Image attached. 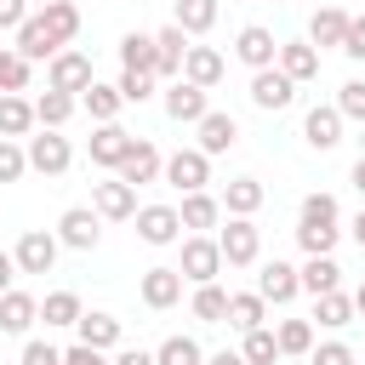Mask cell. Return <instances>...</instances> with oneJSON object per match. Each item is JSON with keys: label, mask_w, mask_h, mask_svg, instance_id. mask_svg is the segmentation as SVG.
Wrapping results in <instances>:
<instances>
[{"label": "cell", "mask_w": 365, "mask_h": 365, "mask_svg": "<svg viewBox=\"0 0 365 365\" xmlns=\"http://www.w3.org/2000/svg\"><path fill=\"white\" fill-rule=\"evenodd\" d=\"M222 268H228V262H222L217 234H188V240H182V262H177V274H182L188 285H211Z\"/></svg>", "instance_id": "cell-1"}, {"label": "cell", "mask_w": 365, "mask_h": 365, "mask_svg": "<svg viewBox=\"0 0 365 365\" xmlns=\"http://www.w3.org/2000/svg\"><path fill=\"white\" fill-rule=\"evenodd\" d=\"M217 245H222V262H228V268H251V262L262 257V228H257L251 217H228V222L217 228Z\"/></svg>", "instance_id": "cell-2"}, {"label": "cell", "mask_w": 365, "mask_h": 365, "mask_svg": "<svg viewBox=\"0 0 365 365\" xmlns=\"http://www.w3.org/2000/svg\"><path fill=\"white\" fill-rule=\"evenodd\" d=\"M23 148H29V171H40V177H63L74 165V148L63 131H34Z\"/></svg>", "instance_id": "cell-3"}, {"label": "cell", "mask_w": 365, "mask_h": 365, "mask_svg": "<svg viewBox=\"0 0 365 365\" xmlns=\"http://www.w3.org/2000/svg\"><path fill=\"white\" fill-rule=\"evenodd\" d=\"M165 182H171L177 194H205V182H211V154H200V148L165 154Z\"/></svg>", "instance_id": "cell-4"}, {"label": "cell", "mask_w": 365, "mask_h": 365, "mask_svg": "<svg viewBox=\"0 0 365 365\" xmlns=\"http://www.w3.org/2000/svg\"><path fill=\"white\" fill-rule=\"evenodd\" d=\"M57 251H63V240L46 234V228H23V240L11 245L17 274H51V268H57Z\"/></svg>", "instance_id": "cell-5"}, {"label": "cell", "mask_w": 365, "mask_h": 365, "mask_svg": "<svg viewBox=\"0 0 365 365\" xmlns=\"http://www.w3.org/2000/svg\"><path fill=\"white\" fill-rule=\"evenodd\" d=\"M91 80H97V74H91V57H86V51H74V46H68V51H57V57L46 63V86H51V91L80 97Z\"/></svg>", "instance_id": "cell-6"}, {"label": "cell", "mask_w": 365, "mask_h": 365, "mask_svg": "<svg viewBox=\"0 0 365 365\" xmlns=\"http://www.w3.org/2000/svg\"><path fill=\"white\" fill-rule=\"evenodd\" d=\"M160 103H165V114H171L177 125H200V120L211 114V91H200V86H188V80L160 86Z\"/></svg>", "instance_id": "cell-7"}, {"label": "cell", "mask_w": 365, "mask_h": 365, "mask_svg": "<svg viewBox=\"0 0 365 365\" xmlns=\"http://www.w3.org/2000/svg\"><path fill=\"white\" fill-rule=\"evenodd\" d=\"M91 211L103 222H131L137 217V188L120 182V177H103V182H91Z\"/></svg>", "instance_id": "cell-8"}, {"label": "cell", "mask_w": 365, "mask_h": 365, "mask_svg": "<svg viewBox=\"0 0 365 365\" xmlns=\"http://www.w3.org/2000/svg\"><path fill=\"white\" fill-rule=\"evenodd\" d=\"M234 57L257 74V68H274L279 63V40H274V29H262V23H245L240 34H234Z\"/></svg>", "instance_id": "cell-9"}, {"label": "cell", "mask_w": 365, "mask_h": 365, "mask_svg": "<svg viewBox=\"0 0 365 365\" xmlns=\"http://www.w3.org/2000/svg\"><path fill=\"white\" fill-rule=\"evenodd\" d=\"M137 240L143 245H177L182 240V217H177V205H137Z\"/></svg>", "instance_id": "cell-10"}, {"label": "cell", "mask_w": 365, "mask_h": 365, "mask_svg": "<svg viewBox=\"0 0 365 365\" xmlns=\"http://www.w3.org/2000/svg\"><path fill=\"white\" fill-rule=\"evenodd\" d=\"M57 240H63L68 251H97V240H103V217H97L91 205H68V211L57 217Z\"/></svg>", "instance_id": "cell-11"}, {"label": "cell", "mask_w": 365, "mask_h": 365, "mask_svg": "<svg viewBox=\"0 0 365 365\" xmlns=\"http://www.w3.org/2000/svg\"><path fill=\"white\" fill-rule=\"evenodd\" d=\"M291 97H297V80H291V74H279V63L251 74V103H257L262 114H279V108H291Z\"/></svg>", "instance_id": "cell-12"}, {"label": "cell", "mask_w": 365, "mask_h": 365, "mask_svg": "<svg viewBox=\"0 0 365 365\" xmlns=\"http://www.w3.org/2000/svg\"><path fill=\"white\" fill-rule=\"evenodd\" d=\"M114 177H120V182H131V188L160 182V177H165V154H160L148 137H137V143H131V154H125V165H120Z\"/></svg>", "instance_id": "cell-13"}, {"label": "cell", "mask_w": 365, "mask_h": 365, "mask_svg": "<svg viewBox=\"0 0 365 365\" xmlns=\"http://www.w3.org/2000/svg\"><path fill=\"white\" fill-rule=\"evenodd\" d=\"M17 57H29V63H51L57 51H68V46H57V34L46 29V17L40 11H29V23L17 29V46H11Z\"/></svg>", "instance_id": "cell-14"}, {"label": "cell", "mask_w": 365, "mask_h": 365, "mask_svg": "<svg viewBox=\"0 0 365 365\" xmlns=\"http://www.w3.org/2000/svg\"><path fill=\"white\" fill-rule=\"evenodd\" d=\"M302 137H308V148L331 154V148L342 143V114H336V103H314V108L302 114Z\"/></svg>", "instance_id": "cell-15"}, {"label": "cell", "mask_w": 365, "mask_h": 365, "mask_svg": "<svg viewBox=\"0 0 365 365\" xmlns=\"http://www.w3.org/2000/svg\"><path fill=\"white\" fill-rule=\"evenodd\" d=\"M297 291H302V274H297L291 262H279V257H274V262H262V268H257V297H262V302H274V308H279V302H291Z\"/></svg>", "instance_id": "cell-16"}, {"label": "cell", "mask_w": 365, "mask_h": 365, "mask_svg": "<svg viewBox=\"0 0 365 365\" xmlns=\"http://www.w3.org/2000/svg\"><path fill=\"white\" fill-rule=\"evenodd\" d=\"M194 131H200V143H194V148H200V154H211V160H217V154H228V148L240 143V120H234V114H222V108H211Z\"/></svg>", "instance_id": "cell-17"}, {"label": "cell", "mask_w": 365, "mask_h": 365, "mask_svg": "<svg viewBox=\"0 0 365 365\" xmlns=\"http://www.w3.org/2000/svg\"><path fill=\"white\" fill-rule=\"evenodd\" d=\"M131 131L125 125H97L91 131V165H103V171H120L125 165V154H131Z\"/></svg>", "instance_id": "cell-18"}, {"label": "cell", "mask_w": 365, "mask_h": 365, "mask_svg": "<svg viewBox=\"0 0 365 365\" xmlns=\"http://www.w3.org/2000/svg\"><path fill=\"white\" fill-rule=\"evenodd\" d=\"M137 297H143L148 308H177V302H182V274H177V268H143Z\"/></svg>", "instance_id": "cell-19"}, {"label": "cell", "mask_w": 365, "mask_h": 365, "mask_svg": "<svg viewBox=\"0 0 365 365\" xmlns=\"http://www.w3.org/2000/svg\"><path fill=\"white\" fill-rule=\"evenodd\" d=\"M348 23H354V17H348L342 6H319V11L308 17V46H314V51H325V46H336V51H342Z\"/></svg>", "instance_id": "cell-20"}, {"label": "cell", "mask_w": 365, "mask_h": 365, "mask_svg": "<svg viewBox=\"0 0 365 365\" xmlns=\"http://www.w3.org/2000/svg\"><path fill=\"white\" fill-rule=\"evenodd\" d=\"M154 46H160V86L182 80V63H188V34H182L177 23H165V29H154Z\"/></svg>", "instance_id": "cell-21"}, {"label": "cell", "mask_w": 365, "mask_h": 365, "mask_svg": "<svg viewBox=\"0 0 365 365\" xmlns=\"http://www.w3.org/2000/svg\"><path fill=\"white\" fill-rule=\"evenodd\" d=\"M222 74H228V57H222L217 46H188V63H182V80H188V86L211 91Z\"/></svg>", "instance_id": "cell-22"}, {"label": "cell", "mask_w": 365, "mask_h": 365, "mask_svg": "<svg viewBox=\"0 0 365 365\" xmlns=\"http://www.w3.org/2000/svg\"><path fill=\"white\" fill-rule=\"evenodd\" d=\"M177 217H182L188 234H211V228H222V200L217 194H182Z\"/></svg>", "instance_id": "cell-23"}, {"label": "cell", "mask_w": 365, "mask_h": 365, "mask_svg": "<svg viewBox=\"0 0 365 365\" xmlns=\"http://www.w3.org/2000/svg\"><path fill=\"white\" fill-rule=\"evenodd\" d=\"M120 63L137 68V74H154V80H160V46H154V34H143V29L120 34Z\"/></svg>", "instance_id": "cell-24"}, {"label": "cell", "mask_w": 365, "mask_h": 365, "mask_svg": "<svg viewBox=\"0 0 365 365\" xmlns=\"http://www.w3.org/2000/svg\"><path fill=\"white\" fill-rule=\"evenodd\" d=\"M279 74H291L297 86L319 80V51L308 40H279Z\"/></svg>", "instance_id": "cell-25"}, {"label": "cell", "mask_w": 365, "mask_h": 365, "mask_svg": "<svg viewBox=\"0 0 365 365\" xmlns=\"http://www.w3.org/2000/svg\"><path fill=\"white\" fill-rule=\"evenodd\" d=\"M74 331H80V342H86V348H97V354H114V348H120V319H114V314H103V308L80 314V325H74Z\"/></svg>", "instance_id": "cell-26"}, {"label": "cell", "mask_w": 365, "mask_h": 365, "mask_svg": "<svg viewBox=\"0 0 365 365\" xmlns=\"http://www.w3.org/2000/svg\"><path fill=\"white\" fill-rule=\"evenodd\" d=\"M34 319H40V302H34L29 291H17V285H11V291L0 297V331H6V336H23Z\"/></svg>", "instance_id": "cell-27"}, {"label": "cell", "mask_w": 365, "mask_h": 365, "mask_svg": "<svg viewBox=\"0 0 365 365\" xmlns=\"http://www.w3.org/2000/svg\"><path fill=\"white\" fill-rule=\"evenodd\" d=\"M40 120H34V103L29 97H17V91H6L0 97V137H11V143H29V131H34Z\"/></svg>", "instance_id": "cell-28"}, {"label": "cell", "mask_w": 365, "mask_h": 365, "mask_svg": "<svg viewBox=\"0 0 365 365\" xmlns=\"http://www.w3.org/2000/svg\"><path fill=\"white\" fill-rule=\"evenodd\" d=\"M74 108H80V97H68V91H40L34 97V120H40V131H63L68 120H74Z\"/></svg>", "instance_id": "cell-29"}, {"label": "cell", "mask_w": 365, "mask_h": 365, "mask_svg": "<svg viewBox=\"0 0 365 365\" xmlns=\"http://www.w3.org/2000/svg\"><path fill=\"white\" fill-rule=\"evenodd\" d=\"M228 325L245 336V331H262L268 325V302L257 291H228Z\"/></svg>", "instance_id": "cell-30"}, {"label": "cell", "mask_w": 365, "mask_h": 365, "mask_svg": "<svg viewBox=\"0 0 365 365\" xmlns=\"http://www.w3.org/2000/svg\"><path fill=\"white\" fill-rule=\"evenodd\" d=\"M80 108H86L97 125H114V114L125 108V97H120V86H103V80H91V86L80 91Z\"/></svg>", "instance_id": "cell-31"}, {"label": "cell", "mask_w": 365, "mask_h": 365, "mask_svg": "<svg viewBox=\"0 0 365 365\" xmlns=\"http://www.w3.org/2000/svg\"><path fill=\"white\" fill-rule=\"evenodd\" d=\"M262 200H268V194H262L257 177H234V182L222 188V211H228V217H257Z\"/></svg>", "instance_id": "cell-32"}, {"label": "cell", "mask_w": 365, "mask_h": 365, "mask_svg": "<svg viewBox=\"0 0 365 365\" xmlns=\"http://www.w3.org/2000/svg\"><path fill=\"white\" fill-rule=\"evenodd\" d=\"M302 291L308 297H325V291H342V268H336V257H308L302 268Z\"/></svg>", "instance_id": "cell-33"}, {"label": "cell", "mask_w": 365, "mask_h": 365, "mask_svg": "<svg viewBox=\"0 0 365 365\" xmlns=\"http://www.w3.org/2000/svg\"><path fill=\"white\" fill-rule=\"evenodd\" d=\"M188 308H194L200 325H228V291H222L217 279H211V285H194V302H188Z\"/></svg>", "instance_id": "cell-34"}, {"label": "cell", "mask_w": 365, "mask_h": 365, "mask_svg": "<svg viewBox=\"0 0 365 365\" xmlns=\"http://www.w3.org/2000/svg\"><path fill=\"white\" fill-rule=\"evenodd\" d=\"M171 23H177L188 40H194V34H211V29H217V0H177V17H171Z\"/></svg>", "instance_id": "cell-35"}, {"label": "cell", "mask_w": 365, "mask_h": 365, "mask_svg": "<svg viewBox=\"0 0 365 365\" xmlns=\"http://www.w3.org/2000/svg\"><path fill=\"white\" fill-rule=\"evenodd\" d=\"M40 17L57 34V46H74V34H80V6L74 0H51V6H40Z\"/></svg>", "instance_id": "cell-36"}, {"label": "cell", "mask_w": 365, "mask_h": 365, "mask_svg": "<svg viewBox=\"0 0 365 365\" xmlns=\"http://www.w3.org/2000/svg\"><path fill=\"white\" fill-rule=\"evenodd\" d=\"M354 314H359V308H354V297H348V291H325V297H314V319H319L325 331H342Z\"/></svg>", "instance_id": "cell-37"}, {"label": "cell", "mask_w": 365, "mask_h": 365, "mask_svg": "<svg viewBox=\"0 0 365 365\" xmlns=\"http://www.w3.org/2000/svg\"><path fill=\"white\" fill-rule=\"evenodd\" d=\"M240 354H245V365H279L285 354H279V336H274V325H262V331H245L240 336Z\"/></svg>", "instance_id": "cell-38"}, {"label": "cell", "mask_w": 365, "mask_h": 365, "mask_svg": "<svg viewBox=\"0 0 365 365\" xmlns=\"http://www.w3.org/2000/svg\"><path fill=\"white\" fill-rule=\"evenodd\" d=\"M297 222H314V228H342V205H336V194H308V200H302V211H297Z\"/></svg>", "instance_id": "cell-39"}, {"label": "cell", "mask_w": 365, "mask_h": 365, "mask_svg": "<svg viewBox=\"0 0 365 365\" xmlns=\"http://www.w3.org/2000/svg\"><path fill=\"white\" fill-rule=\"evenodd\" d=\"M29 74H34V63H29V57H17L11 46H0V97H6V91H17V97H23V91H29Z\"/></svg>", "instance_id": "cell-40"}, {"label": "cell", "mask_w": 365, "mask_h": 365, "mask_svg": "<svg viewBox=\"0 0 365 365\" xmlns=\"http://www.w3.org/2000/svg\"><path fill=\"white\" fill-rule=\"evenodd\" d=\"M80 314H86V308H80L74 291H51V297L40 302V319H46V325H80Z\"/></svg>", "instance_id": "cell-41"}, {"label": "cell", "mask_w": 365, "mask_h": 365, "mask_svg": "<svg viewBox=\"0 0 365 365\" xmlns=\"http://www.w3.org/2000/svg\"><path fill=\"white\" fill-rule=\"evenodd\" d=\"M154 359H160V365H205V348H200L194 336H165V342L154 348Z\"/></svg>", "instance_id": "cell-42"}, {"label": "cell", "mask_w": 365, "mask_h": 365, "mask_svg": "<svg viewBox=\"0 0 365 365\" xmlns=\"http://www.w3.org/2000/svg\"><path fill=\"white\" fill-rule=\"evenodd\" d=\"M279 354H314V319H279Z\"/></svg>", "instance_id": "cell-43"}, {"label": "cell", "mask_w": 365, "mask_h": 365, "mask_svg": "<svg viewBox=\"0 0 365 365\" xmlns=\"http://www.w3.org/2000/svg\"><path fill=\"white\" fill-rule=\"evenodd\" d=\"M336 240H342V228H314V222H297V245H302L308 257H331V251H336Z\"/></svg>", "instance_id": "cell-44"}, {"label": "cell", "mask_w": 365, "mask_h": 365, "mask_svg": "<svg viewBox=\"0 0 365 365\" xmlns=\"http://www.w3.org/2000/svg\"><path fill=\"white\" fill-rule=\"evenodd\" d=\"M23 171H29V148H23V143H11V137H0V188H6V182H17Z\"/></svg>", "instance_id": "cell-45"}, {"label": "cell", "mask_w": 365, "mask_h": 365, "mask_svg": "<svg viewBox=\"0 0 365 365\" xmlns=\"http://www.w3.org/2000/svg\"><path fill=\"white\" fill-rule=\"evenodd\" d=\"M114 86H120V97H125V103H148V97L160 91V80H154V74H137V68H125Z\"/></svg>", "instance_id": "cell-46"}, {"label": "cell", "mask_w": 365, "mask_h": 365, "mask_svg": "<svg viewBox=\"0 0 365 365\" xmlns=\"http://www.w3.org/2000/svg\"><path fill=\"white\" fill-rule=\"evenodd\" d=\"M336 114H342V120H359V125H365V80H348V86L336 91Z\"/></svg>", "instance_id": "cell-47"}, {"label": "cell", "mask_w": 365, "mask_h": 365, "mask_svg": "<svg viewBox=\"0 0 365 365\" xmlns=\"http://www.w3.org/2000/svg\"><path fill=\"white\" fill-rule=\"evenodd\" d=\"M308 365H354V348L348 342H314Z\"/></svg>", "instance_id": "cell-48"}, {"label": "cell", "mask_w": 365, "mask_h": 365, "mask_svg": "<svg viewBox=\"0 0 365 365\" xmlns=\"http://www.w3.org/2000/svg\"><path fill=\"white\" fill-rule=\"evenodd\" d=\"M23 365H63V348H51V342H23Z\"/></svg>", "instance_id": "cell-49"}, {"label": "cell", "mask_w": 365, "mask_h": 365, "mask_svg": "<svg viewBox=\"0 0 365 365\" xmlns=\"http://www.w3.org/2000/svg\"><path fill=\"white\" fill-rule=\"evenodd\" d=\"M23 23H29V0H0V29L17 34Z\"/></svg>", "instance_id": "cell-50"}, {"label": "cell", "mask_w": 365, "mask_h": 365, "mask_svg": "<svg viewBox=\"0 0 365 365\" xmlns=\"http://www.w3.org/2000/svg\"><path fill=\"white\" fill-rule=\"evenodd\" d=\"M63 365H114V359L97 354V348H86V342H74V348H63Z\"/></svg>", "instance_id": "cell-51"}, {"label": "cell", "mask_w": 365, "mask_h": 365, "mask_svg": "<svg viewBox=\"0 0 365 365\" xmlns=\"http://www.w3.org/2000/svg\"><path fill=\"white\" fill-rule=\"evenodd\" d=\"M342 51H348L354 63H365V17H354V23H348V40H342Z\"/></svg>", "instance_id": "cell-52"}, {"label": "cell", "mask_w": 365, "mask_h": 365, "mask_svg": "<svg viewBox=\"0 0 365 365\" xmlns=\"http://www.w3.org/2000/svg\"><path fill=\"white\" fill-rule=\"evenodd\" d=\"M11 279H17V257H11V251H0V297L11 291Z\"/></svg>", "instance_id": "cell-53"}, {"label": "cell", "mask_w": 365, "mask_h": 365, "mask_svg": "<svg viewBox=\"0 0 365 365\" xmlns=\"http://www.w3.org/2000/svg\"><path fill=\"white\" fill-rule=\"evenodd\" d=\"M114 365H160V359H154V354H143V348H120V354H114Z\"/></svg>", "instance_id": "cell-54"}, {"label": "cell", "mask_w": 365, "mask_h": 365, "mask_svg": "<svg viewBox=\"0 0 365 365\" xmlns=\"http://www.w3.org/2000/svg\"><path fill=\"white\" fill-rule=\"evenodd\" d=\"M205 365H245L240 348H222V354H205Z\"/></svg>", "instance_id": "cell-55"}, {"label": "cell", "mask_w": 365, "mask_h": 365, "mask_svg": "<svg viewBox=\"0 0 365 365\" xmlns=\"http://www.w3.org/2000/svg\"><path fill=\"white\" fill-rule=\"evenodd\" d=\"M348 182H354V188H359V194H365V154H359V160H354V177H348Z\"/></svg>", "instance_id": "cell-56"}, {"label": "cell", "mask_w": 365, "mask_h": 365, "mask_svg": "<svg viewBox=\"0 0 365 365\" xmlns=\"http://www.w3.org/2000/svg\"><path fill=\"white\" fill-rule=\"evenodd\" d=\"M348 234H354V240H359V251H365V211L354 217V228H348Z\"/></svg>", "instance_id": "cell-57"}, {"label": "cell", "mask_w": 365, "mask_h": 365, "mask_svg": "<svg viewBox=\"0 0 365 365\" xmlns=\"http://www.w3.org/2000/svg\"><path fill=\"white\" fill-rule=\"evenodd\" d=\"M354 308H359V314H365V285H359V291H354Z\"/></svg>", "instance_id": "cell-58"}, {"label": "cell", "mask_w": 365, "mask_h": 365, "mask_svg": "<svg viewBox=\"0 0 365 365\" xmlns=\"http://www.w3.org/2000/svg\"><path fill=\"white\" fill-rule=\"evenodd\" d=\"M29 6H51V0H29Z\"/></svg>", "instance_id": "cell-59"}, {"label": "cell", "mask_w": 365, "mask_h": 365, "mask_svg": "<svg viewBox=\"0 0 365 365\" xmlns=\"http://www.w3.org/2000/svg\"><path fill=\"white\" fill-rule=\"evenodd\" d=\"M359 143H365V125H359Z\"/></svg>", "instance_id": "cell-60"}]
</instances>
